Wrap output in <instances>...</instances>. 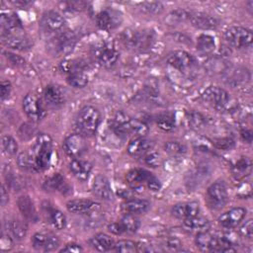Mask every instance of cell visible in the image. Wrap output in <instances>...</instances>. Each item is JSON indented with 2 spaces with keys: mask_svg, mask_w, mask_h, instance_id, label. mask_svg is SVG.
Instances as JSON below:
<instances>
[{
  "mask_svg": "<svg viewBox=\"0 0 253 253\" xmlns=\"http://www.w3.org/2000/svg\"><path fill=\"white\" fill-rule=\"evenodd\" d=\"M43 98L46 105L50 108H58L64 103V93L58 86L52 84L44 88Z\"/></svg>",
  "mask_w": 253,
  "mask_h": 253,
  "instance_id": "19",
  "label": "cell"
},
{
  "mask_svg": "<svg viewBox=\"0 0 253 253\" xmlns=\"http://www.w3.org/2000/svg\"><path fill=\"white\" fill-rule=\"evenodd\" d=\"M154 35L151 31L127 29L123 33V41L126 46L134 49H144L151 45Z\"/></svg>",
  "mask_w": 253,
  "mask_h": 253,
  "instance_id": "3",
  "label": "cell"
},
{
  "mask_svg": "<svg viewBox=\"0 0 253 253\" xmlns=\"http://www.w3.org/2000/svg\"><path fill=\"white\" fill-rule=\"evenodd\" d=\"M146 184H147V187H148L151 191H154V192L159 191L160 188H161V184H160L159 180H158L155 176H153V175L150 176V178L148 179V181H147Z\"/></svg>",
  "mask_w": 253,
  "mask_h": 253,
  "instance_id": "55",
  "label": "cell"
},
{
  "mask_svg": "<svg viewBox=\"0 0 253 253\" xmlns=\"http://www.w3.org/2000/svg\"><path fill=\"white\" fill-rule=\"evenodd\" d=\"M93 193L103 199V200H111L113 198V191L111 188V185L109 183V180L104 175H97L94 179L93 185H92Z\"/></svg>",
  "mask_w": 253,
  "mask_h": 253,
  "instance_id": "18",
  "label": "cell"
},
{
  "mask_svg": "<svg viewBox=\"0 0 253 253\" xmlns=\"http://www.w3.org/2000/svg\"><path fill=\"white\" fill-rule=\"evenodd\" d=\"M17 204L21 213L25 218L34 222H36L39 219V215L37 213L34 203L29 196H21L18 199Z\"/></svg>",
  "mask_w": 253,
  "mask_h": 253,
  "instance_id": "23",
  "label": "cell"
},
{
  "mask_svg": "<svg viewBox=\"0 0 253 253\" xmlns=\"http://www.w3.org/2000/svg\"><path fill=\"white\" fill-rule=\"evenodd\" d=\"M239 234L245 238L251 239L253 237V222L252 219L246 220L239 228Z\"/></svg>",
  "mask_w": 253,
  "mask_h": 253,
  "instance_id": "49",
  "label": "cell"
},
{
  "mask_svg": "<svg viewBox=\"0 0 253 253\" xmlns=\"http://www.w3.org/2000/svg\"><path fill=\"white\" fill-rule=\"evenodd\" d=\"M150 208V203L144 199H132L123 205V209L129 213H142Z\"/></svg>",
  "mask_w": 253,
  "mask_h": 253,
  "instance_id": "30",
  "label": "cell"
},
{
  "mask_svg": "<svg viewBox=\"0 0 253 253\" xmlns=\"http://www.w3.org/2000/svg\"><path fill=\"white\" fill-rule=\"evenodd\" d=\"M241 137L244 141L250 143L252 140V131L250 129H243L241 131Z\"/></svg>",
  "mask_w": 253,
  "mask_h": 253,
  "instance_id": "61",
  "label": "cell"
},
{
  "mask_svg": "<svg viewBox=\"0 0 253 253\" xmlns=\"http://www.w3.org/2000/svg\"><path fill=\"white\" fill-rule=\"evenodd\" d=\"M168 63L180 71L191 68L194 63V57L185 50H175L171 52L167 58Z\"/></svg>",
  "mask_w": 253,
  "mask_h": 253,
  "instance_id": "13",
  "label": "cell"
},
{
  "mask_svg": "<svg viewBox=\"0 0 253 253\" xmlns=\"http://www.w3.org/2000/svg\"><path fill=\"white\" fill-rule=\"evenodd\" d=\"M76 44V37L72 32H64L58 35L53 42V48L60 55L69 54Z\"/></svg>",
  "mask_w": 253,
  "mask_h": 253,
  "instance_id": "11",
  "label": "cell"
},
{
  "mask_svg": "<svg viewBox=\"0 0 253 253\" xmlns=\"http://www.w3.org/2000/svg\"><path fill=\"white\" fill-rule=\"evenodd\" d=\"M188 121H189V124L194 128H202L205 126L204 117L201 114L196 113V112H192L189 114Z\"/></svg>",
  "mask_w": 253,
  "mask_h": 253,
  "instance_id": "47",
  "label": "cell"
},
{
  "mask_svg": "<svg viewBox=\"0 0 253 253\" xmlns=\"http://www.w3.org/2000/svg\"><path fill=\"white\" fill-rule=\"evenodd\" d=\"M52 153V139L46 133H40L30 152L32 167L35 171H43L48 167Z\"/></svg>",
  "mask_w": 253,
  "mask_h": 253,
  "instance_id": "1",
  "label": "cell"
},
{
  "mask_svg": "<svg viewBox=\"0 0 253 253\" xmlns=\"http://www.w3.org/2000/svg\"><path fill=\"white\" fill-rule=\"evenodd\" d=\"M203 100L216 110H222L229 101L227 91L219 86H209L202 94Z\"/></svg>",
  "mask_w": 253,
  "mask_h": 253,
  "instance_id": "6",
  "label": "cell"
},
{
  "mask_svg": "<svg viewBox=\"0 0 253 253\" xmlns=\"http://www.w3.org/2000/svg\"><path fill=\"white\" fill-rule=\"evenodd\" d=\"M164 150L172 155H178L185 153L187 151V147L179 141H167L164 144Z\"/></svg>",
  "mask_w": 253,
  "mask_h": 253,
  "instance_id": "42",
  "label": "cell"
},
{
  "mask_svg": "<svg viewBox=\"0 0 253 253\" xmlns=\"http://www.w3.org/2000/svg\"><path fill=\"white\" fill-rule=\"evenodd\" d=\"M0 92H1V100H5L9 97L11 92V84L9 81L3 80L0 85Z\"/></svg>",
  "mask_w": 253,
  "mask_h": 253,
  "instance_id": "54",
  "label": "cell"
},
{
  "mask_svg": "<svg viewBox=\"0 0 253 253\" xmlns=\"http://www.w3.org/2000/svg\"><path fill=\"white\" fill-rule=\"evenodd\" d=\"M131 120L132 118L125 112L118 111L114 116L112 127L117 133L120 134L131 133Z\"/></svg>",
  "mask_w": 253,
  "mask_h": 253,
  "instance_id": "20",
  "label": "cell"
},
{
  "mask_svg": "<svg viewBox=\"0 0 253 253\" xmlns=\"http://www.w3.org/2000/svg\"><path fill=\"white\" fill-rule=\"evenodd\" d=\"M69 169L73 176L79 181H86L92 170V164L80 158H73L69 163Z\"/></svg>",
  "mask_w": 253,
  "mask_h": 253,
  "instance_id": "17",
  "label": "cell"
},
{
  "mask_svg": "<svg viewBox=\"0 0 253 253\" xmlns=\"http://www.w3.org/2000/svg\"><path fill=\"white\" fill-rule=\"evenodd\" d=\"M58 245H59V238L53 233H48L46 245H45V248L43 251H45V252L53 251L58 247Z\"/></svg>",
  "mask_w": 253,
  "mask_h": 253,
  "instance_id": "50",
  "label": "cell"
},
{
  "mask_svg": "<svg viewBox=\"0 0 253 253\" xmlns=\"http://www.w3.org/2000/svg\"><path fill=\"white\" fill-rule=\"evenodd\" d=\"M2 42L12 48V49H16V50H28L30 48H32V46L34 45V42L32 41V39H30L29 37L19 34V33H14V34H8V33H3L2 34Z\"/></svg>",
  "mask_w": 253,
  "mask_h": 253,
  "instance_id": "9",
  "label": "cell"
},
{
  "mask_svg": "<svg viewBox=\"0 0 253 253\" xmlns=\"http://www.w3.org/2000/svg\"><path fill=\"white\" fill-rule=\"evenodd\" d=\"M153 144L151 140L143 136H137L129 141L126 150L130 155H141L150 151Z\"/></svg>",
  "mask_w": 253,
  "mask_h": 253,
  "instance_id": "22",
  "label": "cell"
},
{
  "mask_svg": "<svg viewBox=\"0 0 253 253\" xmlns=\"http://www.w3.org/2000/svg\"><path fill=\"white\" fill-rule=\"evenodd\" d=\"M9 201V195H8V191L6 190L5 186L2 185L1 188V205L4 207Z\"/></svg>",
  "mask_w": 253,
  "mask_h": 253,
  "instance_id": "60",
  "label": "cell"
},
{
  "mask_svg": "<svg viewBox=\"0 0 253 253\" xmlns=\"http://www.w3.org/2000/svg\"><path fill=\"white\" fill-rule=\"evenodd\" d=\"M208 196L212 205L222 207L227 202L228 194L226 185L223 181H216L208 188Z\"/></svg>",
  "mask_w": 253,
  "mask_h": 253,
  "instance_id": "15",
  "label": "cell"
},
{
  "mask_svg": "<svg viewBox=\"0 0 253 253\" xmlns=\"http://www.w3.org/2000/svg\"><path fill=\"white\" fill-rule=\"evenodd\" d=\"M100 206L99 203L86 199H75L66 203L67 211L72 213H91L98 211Z\"/></svg>",
  "mask_w": 253,
  "mask_h": 253,
  "instance_id": "14",
  "label": "cell"
},
{
  "mask_svg": "<svg viewBox=\"0 0 253 253\" xmlns=\"http://www.w3.org/2000/svg\"><path fill=\"white\" fill-rule=\"evenodd\" d=\"M47 235L48 233H42V232H38L34 234L32 237V244L33 247L37 250H44L46 241H47Z\"/></svg>",
  "mask_w": 253,
  "mask_h": 253,
  "instance_id": "45",
  "label": "cell"
},
{
  "mask_svg": "<svg viewBox=\"0 0 253 253\" xmlns=\"http://www.w3.org/2000/svg\"><path fill=\"white\" fill-rule=\"evenodd\" d=\"M3 54L5 55V57L14 65L16 66H24L26 64V61L23 57L17 55V54H14L12 52H7V51H4Z\"/></svg>",
  "mask_w": 253,
  "mask_h": 253,
  "instance_id": "52",
  "label": "cell"
},
{
  "mask_svg": "<svg viewBox=\"0 0 253 253\" xmlns=\"http://www.w3.org/2000/svg\"><path fill=\"white\" fill-rule=\"evenodd\" d=\"M108 229H109L110 232H112L116 235H120V234L125 232V228H124V226L122 225L121 222H113V223L109 224Z\"/></svg>",
  "mask_w": 253,
  "mask_h": 253,
  "instance_id": "56",
  "label": "cell"
},
{
  "mask_svg": "<svg viewBox=\"0 0 253 253\" xmlns=\"http://www.w3.org/2000/svg\"><path fill=\"white\" fill-rule=\"evenodd\" d=\"M156 123H157L158 127L164 131H172L176 126L174 117L169 114H164V115L159 116L157 118Z\"/></svg>",
  "mask_w": 253,
  "mask_h": 253,
  "instance_id": "38",
  "label": "cell"
},
{
  "mask_svg": "<svg viewBox=\"0 0 253 253\" xmlns=\"http://www.w3.org/2000/svg\"><path fill=\"white\" fill-rule=\"evenodd\" d=\"M17 162H18V165L21 169H24V170L33 169V167H32V158H31L30 153H28V152L20 153L17 157Z\"/></svg>",
  "mask_w": 253,
  "mask_h": 253,
  "instance_id": "46",
  "label": "cell"
},
{
  "mask_svg": "<svg viewBox=\"0 0 253 253\" xmlns=\"http://www.w3.org/2000/svg\"><path fill=\"white\" fill-rule=\"evenodd\" d=\"M13 247V241L11 237L3 235L1 238V249L2 250H10Z\"/></svg>",
  "mask_w": 253,
  "mask_h": 253,
  "instance_id": "59",
  "label": "cell"
},
{
  "mask_svg": "<svg viewBox=\"0 0 253 253\" xmlns=\"http://www.w3.org/2000/svg\"><path fill=\"white\" fill-rule=\"evenodd\" d=\"M82 251H83V248L77 243H69V244L65 245L62 249H60V252H74V253H77V252H82Z\"/></svg>",
  "mask_w": 253,
  "mask_h": 253,
  "instance_id": "57",
  "label": "cell"
},
{
  "mask_svg": "<svg viewBox=\"0 0 253 253\" xmlns=\"http://www.w3.org/2000/svg\"><path fill=\"white\" fill-rule=\"evenodd\" d=\"M144 161L147 165L151 166V167H157L160 164V156L158 153L153 152V151H148L147 154L145 155Z\"/></svg>",
  "mask_w": 253,
  "mask_h": 253,
  "instance_id": "51",
  "label": "cell"
},
{
  "mask_svg": "<svg viewBox=\"0 0 253 253\" xmlns=\"http://www.w3.org/2000/svg\"><path fill=\"white\" fill-rule=\"evenodd\" d=\"M251 160L248 157H242L232 167L233 175L238 179L244 178L251 173Z\"/></svg>",
  "mask_w": 253,
  "mask_h": 253,
  "instance_id": "33",
  "label": "cell"
},
{
  "mask_svg": "<svg viewBox=\"0 0 253 253\" xmlns=\"http://www.w3.org/2000/svg\"><path fill=\"white\" fill-rule=\"evenodd\" d=\"M183 226L186 230L201 232L209 228L210 221L205 217L196 215V216L185 218L183 221Z\"/></svg>",
  "mask_w": 253,
  "mask_h": 253,
  "instance_id": "29",
  "label": "cell"
},
{
  "mask_svg": "<svg viewBox=\"0 0 253 253\" xmlns=\"http://www.w3.org/2000/svg\"><path fill=\"white\" fill-rule=\"evenodd\" d=\"M66 81L72 87L82 88L87 85L88 76L83 71H76L68 74L66 77Z\"/></svg>",
  "mask_w": 253,
  "mask_h": 253,
  "instance_id": "35",
  "label": "cell"
},
{
  "mask_svg": "<svg viewBox=\"0 0 253 253\" xmlns=\"http://www.w3.org/2000/svg\"><path fill=\"white\" fill-rule=\"evenodd\" d=\"M65 4L68 6V8L70 10H75V11H81L86 6V3L83 1H71V2H67Z\"/></svg>",
  "mask_w": 253,
  "mask_h": 253,
  "instance_id": "58",
  "label": "cell"
},
{
  "mask_svg": "<svg viewBox=\"0 0 253 253\" xmlns=\"http://www.w3.org/2000/svg\"><path fill=\"white\" fill-rule=\"evenodd\" d=\"M63 148L65 152L74 158H78L87 150V144L85 138L79 134H70L63 141Z\"/></svg>",
  "mask_w": 253,
  "mask_h": 253,
  "instance_id": "10",
  "label": "cell"
},
{
  "mask_svg": "<svg viewBox=\"0 0 253 253\" xmlns=\"http://www.w3.org/2000/svg\"><path fill=\"white\" fill-rule=\"evenodd\" d=\"M215 47L213 37L203 34L197 39V48L202 53H211Z\"/></svg>",
  "mask_w": 253,
  "mask_h": 253,
  "instance_id": "34",
  "label": "cell"
},
{
  "mask_svg": "<svg viewBox=\"0 0 253 253\" xmlns=\"http://www.w3.org/2000/svg\"><path fill=\"white\" fill-rule=\"evenodd\" d=\"M42 188L45 190V191H48V192H53V191H59L61 193L65 192L67 190V184L64 180V178L56 173L54 174L53 176L49 177L42 185Z\"/></svg>",
  "mask_w": 253,
  "mask_h": 253,
  "instance_id": "32",
  "label": "cell"
},
{
  "mask_svg": "<svg viewBox=\"0 0 253 253\" xmlns=\"http://www.w3.org/2000/svg\"><path fill=\"white\" fill-rule=\"evenodd\" d=\"M189 21L193 27L201 30H213L218 26V22L215 18L203 12L191 13Z\"/></svg>",
  "mask_w": 253,
  "mask_h": 253,
  "instance_id": "16",
  "label": "cell"
},
{
  "mask_svg": "<svg viewBox=\"0 0 253 253\" xmlns=\"http://www.w3.org/2000/svg\"><path fill=\"white\" fill-rule=\"evenodd\" d=\"M96 25L105 31L116 29L123 22L122 14L112 8H106L100 11L95 17Z\"/></svg>",
  "mask_w": 253,
  "mask_h": 253,
  "instance_id": "8",
  "label": "cell"
},
{
  "mask_svg": "<svg viewBox=\"0 0 253 253\" xmlns=\"http://www.w3.org/2000/svg\"><path fill=\"white\" fill-rule=\"evenodd\" d=\"M139 7L143 13L148 15H158L164 9L160 2H142L139 4Z\"/></svg>",
  "mask_w": 253,
  "mask_h": 253,
  "instance_id": "41",
  "label": "cell"
},
{
  "mask_svg": "<svg viewBox=\"0 0 253 253\" xmlns=\"http://www.w3.org/2000/svg\"><path fill=\"white\" fill-rule=\"evenodd\" d=\"M23 110L34 122H39L45 117V110L41 99L34 93H29L23 100Z\"/></svg>",
  "mask_w": 253,
  "mask_h": 253,
  "instance_id": "7",
  "label": "cell"
},
{
  "mask_svg": "<svg viewBox=\"0 0 253 253\" xmlns=\"http://www.w3.org/2000/svg\"><path fill=\"white\" fill-rule=\"evenodd\" d=\"M43 26L51 32L61 30L65 25V19L56 11H48L42 17Z\"/></svg>",
  "mask_w": 253,
  "mask_h": 253,
  "instance_id": "26",
  "label": "cell"
},
{
  "mask_svg": "<svg viewBox=\"0 0 253 253\" xmlns=\"http://www.w3.org/2000/svg\"><path fill=\"white\" fill-rule=\"evenodd\" d=\"M246 215V210L241 207L232 208L218 217V223L224 228H232L238 225Z\"/></svg>",
  "mask_w": 253,
  "mask_h": 253,
  "instance_id": "12",
  "label": "cell"
},
{
  "mask_svg": "<svg viewBox=\"0 0 253 253\" xmlns=\"http://www.w3.org/2000/svg\"><path fill=\"white\" fill-rule=\"evenodd\" d=\"M2 148L6 154L14 155L18 151V143L13 136L4 134L2 136Z\"/></svg>",
  "mask_w": 253,
  "mask_h": 253,
  "instance_id": "40",
  "label": "cell"
},
{
  "mask_svg": "<svg viewBox=\"0 0 253 253\" xmlns=\"http://www.w3.org/2000/svg\"><path fill=\"white\" fill-rule=\"evenodd\" d=\"M93 56L100 65L109 68L117 62L119 51L112 42H100L93 47Z\"/></svg>",
  "mask_w": 253,
  "mask_h": 253,
  "instance_id": "4",
  "label": "cell"
},
{
  "mask_svg": "<svg viewBox=\"0 0 253 253\" xmlns=\"http://www.w3.org/2000/svg\"><path fill=\"white\" fill-rule=\"evenodd\" d=\"M89 244L100 252L109 251L111 249H114L115 246L114 240L106 233H97L90 238Z\"/></svg>",
  "mask_w": 253,
  "mask_h": 253,
  "instance_id": "28",
  "label": "cell"
},
{
  "mask_svg": "<svg viewBox=\"0 0 253 253\" xmlns=\"http://www.w3.org/2000/svg\"><path fill=\"white\" fill-rule=\"evenodd\" d=\"M152 174L144 169L135 168L127 172L126 179L127 183L134 189L141 187L144 183H147L148 179Z\"/></svg>",
  "mask_w": 253,
  "mask_h": 253,
  "instance_id": "27",
  "label": "cell"
},
{
  "mask_svg": "<svg viewBox=\"0 0 253 253\" xmlns=\"http://www.w3.org/2000/svg\"><path fill=\"white\" fill-rule=\"evenodd\" d=\"M115 251L122 253H132L137 251V245L135 242L128 239H122L115 243Z\"/></svg>",
  "mask_w": 253,
  "mask_h": 253,
  "instance_id": "39",
  "label": "cell"
},
{
  "mask_svg": "<svg viewBox=\"0 0 253 253\" xmlns=\"http://www.w3.org/2000/svg\"><path fill=\"white\" fill-rule=\"evenodd\" d=\"M100 119V112L96 108L92 106H85L79 111L76 124L83 133L94 134L98 128Z\"/></svg>",
  "mask_w": 253,
  "mask_h": 253,
  "instance_id": "2",
  "label": "cell"
},
{
  "mask_svg": "<svg viewBox=\"0 0 253 253\" xmlns=\"http://www.w3.org/2000/svg\"><path fill=\"white\" fill-rule=\"evenodd\" d=\"M1 27L8 34L19 33L23 29L22 22L15 13H2Z\"/></svg>",
  "mask_w": 253,
  "mask_h": 253,
  "instance_id": "24",
  "label": "cell"
},
{
  "mask_svg": "<svg viewBox=\"0 0 253 253\" xmlns=\"http://www.w3.org/2000/svg\"><path fill=\"white\" fill-rule=\"evenodd\" d=\"M213 145L218 149H230L234 146V140L229 137H222L216 138L212 140Z\"/></svg>",
  "mask_w": 253,
  "mask_h": 253,
  "instance_id": "48",
  "label": "cell"
},
{
  "mask_svg": "<svg viewBox=\"0 0 253 253\" xmlns=\"http://www.w3.org/2000/svg\"><path fill=\"white\" fill-rule=\"evenodd\" d=\"M225 41L232 46L241 48L249 46L252 43V32L246 28L239 26L229 27L224 33Z\"/></svg>",
  "mask_w": 253,
  "mask_h": 253,
  "instance_id": "5",
  "label": "cell"
},
{
  "mask_svg": "<svg viewBox=\"0 0 253 253\" xmlns=\"http://www.w3.org/2000/svg\"><path fill=\"white\" fill-rule=\"evenodd\" d=\"M121 223L124 226L125 231L127 232H135L140 225L139 219L133 213L125 214L121 220Z\"/></svg>",
  "mask_w": 253,
  "mask_h": 253,
  "instance_id": "36",
  "label": "cell"
},
{
  "mask_svg": "<svg viewBox=\"0 0 253 253\" xmlns=\"http://www.w3.org/2000/svg\"><path fill=\"white\" fill-rule=\"evenodd\" d=\"M200 211V206L197 202L181 203L172 208V214L178 218H188L198 215Z\"/></svg>",
  "mask_w": 253,
  "mask_h": 253,
  "instance_id": "21",
  "label": "cell"
},
{
  "mask_svg": "<svg viewBox=\"0 0 253 253\" xmlns=\"http://www.w3.org/2000/svg\"><path fill=\"white\" fill-rule=\"evenodd\" d=\"M6 227L7 230L11 233V235L17 240L24 239L28 232L27 224L19 219H11L7 221Z\"/></svg>",
  "mask_w": 253,
  "mask_h": 253,
  "instance_id": "31",
  "label": "cell"
},
{
  "mask_svg": "<svg viewBox=\"0 0 253 253\" xmlns=\"http://www.w3.org/2000/svg\"><path fill=\"white\" fill-rule=\"evenodd\" d=\"M49 220L52 226L58 230L63 229L66 225V217L63 212L58 210L52 209L49 211Z\"/></svg>",
  "mask_w": 253,
  "mask_h": 253,
  "instance_id": "37",
  "label": "cell"
},
{
  "mask_svg": "<svg viewBox=\"0 0 253 253\" xmlns=\"http://www.w3.org/2000/svg\"><path fill=\"white\" fill-rule=\"evenodd\" d=\"M196 244L203 251L213 252L218 241V236L212 235L207 230L198 232L196 236Z\"/></svg>",
  "mask_w": 253,
  "mask_h": 253,
  "instance_id": "25",
  "label": "cell"
},
{
  "mask_svg": "<svg viewBox=\"0 0 253 253\" xmlns=\"http://www.w3.org/2000/svg\"><path fill=\"white\" fill-rule=\"evenodd\" d=\"M60 68L62 71L70 74L76 71H82V63L78 60L66 59L60 63Z\"/></svg>",
  "mask_w": 253,
  "mask_h": 253,
  "instance_id": "43",
  "label": "cell"
},
{
  "mask_svg": "<svg viewBox=\"0 0 253 253\" xmlns=\"http://www.w3.org/2000/svg\"><path fill=\"white\" fill-rule=\"evenodd\" d=\"M131 133H134L137 136H144L148 133V126L144 122L136 120V119H132L131 120Z\"/></svg>",
  "mask_w": 253,
  "mask_h": 253,
  "instance_id": "44",
  "label": "cell"
},
{
  "mask_svg": "<svg viewBox=\"0 0 253 253\" xmlns=\"http://www.w3.org/2000/svg\"><path fill=\"white\" fill-rule=\"evenodd\" d=\"M165 247H167V249L171 250V251H177L180 249V247L182 246V243L179 239L175 238V237H169L165 240Z\"/></svg>",
  "mask_w": 253,
  "mask_h": 253,
  "instance_id": "53",
  "label": "cell"
}]
</instances>
